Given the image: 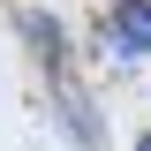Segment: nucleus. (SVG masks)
Listing matches in <instances>:
<instances>
[{
	"label": "nucleus",
	"mask_w": 151,
	"mask_h": 151,
	"mask_svg": "<svg viewBox=\"0 0 151 151\" xmlns=\"http://www.w3.org/2000/svg\"><path fill=\"white\" fill-rule=\"evenodd\" d=\"M136 151H151V136H136Z\"/></svg>",
	"instance_id": "nucleus-4"
},
{
	"label": "nucleus",
	"mask_w": 151,
	"mask_h": 151,
	"mask_svg": "<svg viewBox=\"0 0 151 151\" xmlns=\"http://www.w3.org/2000/svg\"><path fill=\"white\" fill-rule=\"evenodd\" d=\"M45 98H53V113H60V129H68L76 151H113V144H106V113H98V98H91V83H83V76L45 83Z\"/></svg>",
	"instance_id": "nucleus-2"
},
{
	"label": "nucleus",
	"mask_w": 151,
	"mask_h": 151,
	"mask_svg": "<svg viewBox=\"0 0 151 151\" xmlns=\"http://www.w3.org/2000/svg\"><path fill=\"white\" fill-rule=\"evenodd\" d=\"M106 38L129 60H144L151 53V0H113V8H106Z\"/></svg>",
	"instance_id": "nucleus-3"
},
{
	"label": "nucleus",
	"mask_w": 151,
	"mask_h": 151,
	"mask_svg": "<svg viewBox=\"0 0 151 151\" xmlns=\"http://www.w3.org/2000/svg\"><path fill=\"white\" fill-rule=\"evenodd\" d=\"M15 30H23V45H30V60H38L45 83H68V76H76V45H68V23H60V15L15 8Z\"/></svg>",
	"instance_id": "nucleus-1"
}]
</instances>
